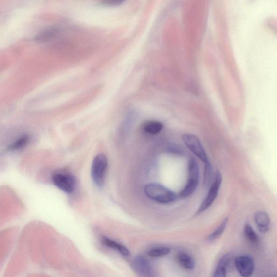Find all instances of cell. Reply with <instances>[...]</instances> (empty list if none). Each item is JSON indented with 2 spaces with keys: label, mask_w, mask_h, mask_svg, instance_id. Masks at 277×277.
Wrapping results in <instances>:
<instances>
[{
  "label": "cell",
  "mask_w": 277,
  "mask_h": 277,
  "mask_svg": "<svg viewBox=\"0 0 277 277\" xmlns=\"http://www.w3.org/2000/svg\"><path fill=\"white\" fill-rule=\"evenodd\" d=\"M107 165V157L103 154L97 155L93 160L91 174L92 179L98 187H102L104 184Z\"/></svg>",
  "instance_id": "3"
},
{
  "label": "cell",
  "mask_w": 277,
  "mask_h": 277,
  "mask_svg": "<svg viewBox=\"0 0 277 277\" xmlns=\"http://www.w3.org/2000/svg\"><path fill=\"white\" fill-rule=\"evenodd\" d=\"M244 232L245 237L251 243L257 245L259 243V237L249 224H245Z\"/></svg>",
  "instance_id": "14"
},
{
  "label": "cell",
  "mask_w": 277,
  "mask_h": 277,
  "mask_svg": "<svg viewBox=\"0 0 277 277\" xmlns=\"http://www.w3.org/2000/svg\"><path fill=\"white\" fill-rule=\"evenodd\" d=\"M170 251V248L167 246H158L148 251L147 254L151 257H161L168 255Z\"/></svg>",
  "instance_id": "16"
},
{
  "label": "cell",
  "mask_w": 277,
  "mask_h": 277,
  "mask_svg": "<svg viewBox=\"0 0 277 277\" xmlns=\"http://www.w3.org/2000/svg\"><path fill=\"white\" fill-rule=\"evenodd\" d=\"M178 262L185 269L191 270L195 268L194 258L186 252H181L177 255Z\"/></svg>",
  "instance_id": "10"
},
{
  "label": "cell",
  "mask_w": 277,
  "mask_h": 277,
  "mask_svg": "<svg viewBox=\"0 0 277 277\" xmlns=\"http://www.w3.org/2000/svg\"><path fill=\"white\" fill-rule=\"evenodd\" d=\"M163 127V126L161 122L150 121L145 123L144 126V130L148 133L156 134L162 130Z\"/></svg>",
  "instance_id": "13"
},
{
  "label": "cell",
  "mask_w": 277,
  "mask_h": 277,
  "mask_svg": "<svg viewBox=\"0 0 277 277\" xmlns=\"http://www.w3.org/2000/svg\"><path fill=\"white\" fill-rule=\"evenodd\" d=\"M29 141V137L28 135H22L17 139L13 144L9 146V149L12 151L18 150L23 149L27 146Z\"/></svg>",
  "instance_id": "17"
},
{
  "label": "cell",
  "mask_w": 277,
  "mask_h": 277,
  "mask_svg": "<svg viewBox=\"0 0 277 277\" xmlns=\"http://www.w3.org/2000/svg\"><path fill=\"white\" fill-rule=\"evenodd\" d=\"M144 191L150 199L161 204H169L177 199V196L174 192L161 184H148L145 187Z\"/></svg>",
  "instance_id": "1"
},
{
  "label": "cell",
  "mask_w": 277,
  "mask_h": 277,
  "mask_svg": "<svg viewBox=\"0 0 277 277\" xmlns=\"http://www.w3.org/2000/svg\"><path fill=\"white\" fill-rule=\"evenodd\" d=\"M102 243L104 245L108 246L117 252H118L123 256L128 257L130 256V252L125 246L113 241L112 239L107 237H103Z\"/></svg>",
  "instance_id": "11"
},
{
  "label": "cell",
  "mask_w": 277,
  "mask_h": 277,
  "mask_svg": "<svg viewBox=\"0 0 277 277\" xmlns=\"http://www.w3.org/2000/svg\"><path fill=\"white\" fill-rule=\"evenodd\" d=\"M255 221L258 230L263 233L268 231L270 220L268 214L263 211H258L255 214Z\"/></svg>",
  "instance_id": "8"
},
{
  "label": "cell",
  "mask_w": 277,
  "mask_h": 277,
  "mask_svg": "<svg viewBox=\"0 0 277 277\" xmlns=\"http://www.w3.org/2000/svg\"><path fill=\"white\" fill-rule=\"evenodd\" d=\"M213 179V169L210 162L205 164L204 185L205 187H210Z\"/></svg>",
  "instance_id": "18"
},
{
  "label": "cell",
  "mask_w": 277,
  "mask_h": 277,
  "mask_svg": "<svg viewBox=\"0 0 277 277\" xmlns=\"http://www.w3.org/2000/svg\"><path fill=\"white\" fill-rule=\"evenodd\" d=\"M227 224H228V218H226L217 227V229H215V231L208 236V241H214L222 235L226 230Z\"/></svg>",
  "instance_id": "15"
},
{
  "label": "cell",
  "mask_w": 277,
  "mask_h": 277,
  "mask_svg": "<svg viewBox=\"0 0 277 277\" xmlns=\"http://www.w3.org/2000/svg\"><path fill=\"white\" fill-rule=\"evenodd\" d=\"M183 142L201 161L206 164L210 162L206 152L201 144L200 140L195 135L190 134H185L183 135Z\"/></svg>",
  "instance_id": "5"
},
{
  "label": "cell",
  "mask_w": 277,
  "mask_h": 277,
  "mask_svg": "<svg viewBox=\"0 0 277 277\" xmlns=\"http://www.w3.org/2000/svg\"><path fill=\"white\" fill-rule=\"evenodd\" d=\"M231 260L230 255H224L221 258L215 270L213 277H227V270L230 266Z\"/></svg>",
  "instance_id": "9"
},
{
  "label": "cell",
  "mask_w": 277,
  "mask_h": 277,
  "mask_svg": "<svg viewBox=\"0 0 277 277\" xmlns=\"http://www.w3.org/2000/svg\"><path fill=\"white\" fill-rule=\"evenodd\" d=\"M223 178L219 171H217L214 178V180L209 189L208 193L206 198L201 204L196 215H199L210 208L215 199L217 198L221 183H222Z\"/></svg>",
  "instance_id": "4"
},
{
  "label": "cell",
  "mask_w": 277,
  "mask_h": 277,
  "mask_svg": "<svg viewBox=\"0 0 277 277\" xmlns=\"http://www.w3.org/2000/svg\"><path fill=\"white\" fill-rule=\"evenodd\" d=\"M235 266L238 272L243 277H250L255 271V262L251 256L242 255L235 260Z\"/></svg>",
  "instance_id": "6"
},
{
  "label": "cell",
  "mask_w": 277,
  "mask_h": 277,
  "mask_svg": "<svg viewBox=\"0 0 277 277\" xmlns=\"http://www.w3.org/2000/svg\"><path fill=\"white\" fill-rule=\"evenodd\" d=\"M133 264L135 269L139 273L144 275H150V265L144 258L142 257H136L134 261Z\"/></svg>",
  "instance_id": "12"
},
{
  "label": "cell",
  "mask_w": 277,
  "mask_h": 277,
  "mask_svg": "<svg viewBox=\"0 0 277 277\" xmlns=\"http://www.w3.org/2000/svg\"><path fill=\"white\" fill-rule=\"evenodd\" d=\"M200 177V170L198 163L191 159L188 163V178L187 183L182 190L180 195L186 198L192 195L198 187Z\"/></svg>",
  "instance_id": "2"
},
{
  "label": "cell",
  "mask_w": 277,
  "mask_h": 277,
  "mask_svg": "<svg viewBox=\"0 0 277 277\" xmlns=\"http://www.w3.org/2000/svg\"><path fill=\"white\" fill-rule=\"evenodd\" d=\"M55 185L67 193L74 192L76 187L75 178L70 175L64 174H55L53 177Z\"/></svg>",
  "instance_id": "7"
}]
</instances>
